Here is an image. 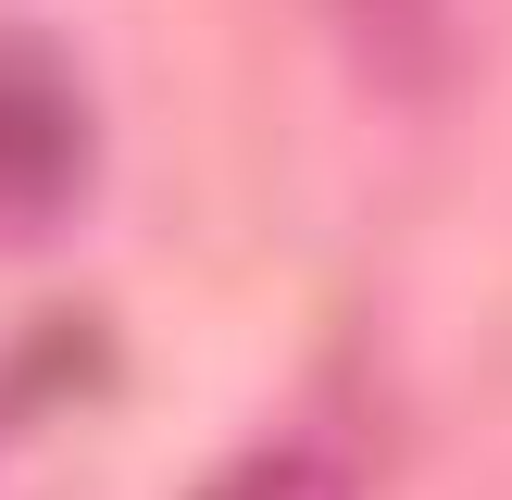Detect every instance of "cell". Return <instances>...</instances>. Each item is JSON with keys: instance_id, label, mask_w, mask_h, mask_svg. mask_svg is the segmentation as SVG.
<instances>
[{"instance_id": "obj_1", "label": "cell", "mask_w": 512, "mask_h": 500, "mask_svg": "<svg viewBox=\"0 0 512 500\" xmlns=\"http://www.w3.org/2000/svg\"><path fill=\"white\" fill-rule=\"evenodd\" d=\"M88 188V88L50 38L0 25V225H50Z\"/></svg>"}, {"instance_id": "obj_2", "label": "cell", "mask_w": 512, "mask_h": 500, "mask_svg": "<svg viewBox=\"0 0 512 500\" xmlns=\"http://www.w3.org/2000/svg\"><path fill=\"white\" fill-rule=\"evenodd\" d=\"M200 500H350V475L325 463V450H250V463H225Z\"/></svg>"}]
</instances>
